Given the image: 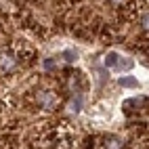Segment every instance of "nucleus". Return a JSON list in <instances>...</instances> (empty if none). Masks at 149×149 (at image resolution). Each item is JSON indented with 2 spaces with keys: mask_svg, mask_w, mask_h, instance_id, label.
<instances>
[{
  "mask_svg": "<svg viewBox=\"0 0 149 149\" xmlns=\"http://www.w3.org/2000/svg\"><path fill=\"white\" fill-rule=\"evenodd\" d=\"M36 103H38L40 109H44V111H53L59 105V97L53 91H48V88H42V91L36 93Z\"/></svg>",
  "mask_w": 149,
  "mask_h": 149,
  "instance_id": "1",
  "label": "nucleus"
},
{
  "mask_svg": "<svg viewBox=\"0 0 149 149\" xmlns=\"http://www.w3.org/2000/svg\"><path fill=\"white\" fill-rule=\"evenodd\" d=\"M103 63H105L107 69H113V72H124V69L132 67V61H128V59L124 61V57H120L116 51H109L105 55V59H103Z\"/></svg>",
  "mask_w": 149,
  "mask_h": 149,
  "instance_id": "2",
  "label": "nucleus"
},
{
  "mask_svg": "<svg viewBox=\"0 0 149 149\" xmlns=\"http://www.w3.org/2000/svg\"><path fill=\"white\" fill-rule=\"evenodd\" d=\"M19 67V57L13 51H0V74H13Z\"/></svg>",
  "mask_w": 149,
  "mask_h": 149,
  "instance_id": "3",
  "label": "nucleus"
},
{
  "mask_svg": "<svg viewBox=\"0 0 149 149\" xmlns=\"http://www.w3.org/2000/svg\"><path fill=\"white\" fill-rule=\"evenodd\" d=\"M103 147L105 149H124V141L116 134H107L103 139Z\"/></svg>",
  "mask_w": 149,
  "mask_h": 149,
  "instance_id": "4",
  "label": "nucleus"
},
{
  "mask_svg": "<svg viewBox=\"0 0 149 149\" xmlns=\"http://www.w3.org/2000/svg\"><path fill=\"white\" fill-rule=\"evenodd\" d=\"M65 109H67V113H80V109H82V99L80 97H72V99H69V101L65 103Z\"/></svg>",
  "mask_w": 149,
  "mask_h": 149,
  "instance_id": "5",
  "label": "nucleus"
},
{
  "mask_svg": "<svg viewBox=\"0 0 149 149\" xmlns=\"http://www.w3.org/2000/svg\"><path fill=\"white\" fill-rule=\"evenodd\" d=\"M145 103L143 97H132V99H126V101L122 103V107L126 109V111H134V107H141Z\"/></svg>",
  "mask_w": 149,
  "mask_h": 149,
  "instance_id": "6",
  "label": "nucleus"
},
{
  "mask_svg": "<svg viewBox=\"0 0 149 149\" xmlns=\"http://www.w3.org/2000/svg\"><path fill=\"white\" fill-rule=\"evenodd\" d=\"M120 86H126V88H134V86H139V82L134 80V78H130V76H124V78H120Z\"/></svg>",
  "mask_w": 149,
  "mask_h": 149,
  "instance_id": "7",
  "label": "nucleus"
},
{
  "mask_svg": "<svg viewBox=\"0 0 149 149\" xmlns=\"http://www.w3.org/2000/svg\"><path fill=\"white\" fill-rule=\"evenodd\" d=\"M61 57L65 59L67 63H74L76 59H78V53H76V51H72V48H67V51H63V53H61Z\"/></svg>",
  "mask_w": 149,
  "mask_h": 149,
  "instance_id": "8",
  "label": "nucleus"
},
{
  "mask_svg": "<svg viewBox=\"0 0 149 149\" xmlns=\"http://www.w3.org/2000/svg\"><path fill=\"white\" fill-rule=\"evenodd\" d=\"M141 29L149 34V13H143L141 15Z\"/></svg>",
  "mask_w": 149,
  "mask_h": 149,
  "instance_id": "9",
  "label": "nucleus"
},
{
  "mask_svg": "<svg viewBox=\"0 0 149 149\" xmlns=\"http://www.w3.org/2000/svg\"><path fill=\"white\" fill-rule=\"evenodd\" d=\"M44 67H46V69H57V67H59V61L55 63L53 59H46V61H44Z\"/></svg>",
  "mask_w": 149,
  "mask_h": 149,
  "instance_id": "10",
  "label": "nucleus"
},
{
  "mask_svg": "<svg viewBox=\"0 0 149 149\" xmlns=\"http://www.w3.org/2000/svg\"><path fill=\"white\" fill-rule=\"evenodd\" d=\"M107 2H111V4H124L126 0H107Z\"/></svg>",
  "mask_w": 149,
  "mask_h": 149,
  "instance_id": "11",
  "label": "nucleus"
}]
</instances>
